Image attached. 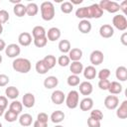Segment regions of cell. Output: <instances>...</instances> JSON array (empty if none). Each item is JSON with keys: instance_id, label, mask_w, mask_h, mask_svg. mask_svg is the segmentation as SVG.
Returning a JSON list of instances; mask_svg holds the SVG:
<instances>
[{"instance_id": "26", "label": "cell", "mask_w": 127, "mask_h": 127, "mask_svg": "<svg viewBox=\"0 0 127 127\" xmlns=\"http://www.w3.org/2000/svg\"><path fill=\"white\" fill-rule=\"evenodd\" d=\"M64 117H65V115H64V111H62V110H56V111H54L51 114V117L50 118H51V120H52L53 123L59 124V123H61V122L64 121Z\"/></svg>"}, {"instance_id": "34", "label": "cell", "mask_w": 127, "mask_h": 127, "mask_svg": "<svg viewBox=\"0 0 127 127\" xmlns=\"http://www.w3.org/2000/svg\"><path fill=\"white\" fill-rule=\"evenodd\" d=\"M43 62L45 63V64L47 65V67H48L49 69H51V68H53V67L56 65V64H57V59H56V57L53 56V55H48V56H46V57L43 59Z\"/></svg>"}, {"instance_id": "3", "label": "cell", "mask_w": 127, "mask_h": 127, "mask_svg": "<svg viewBox=\"0 0 127 127\" xmlns=\"http://www.w3.org/2000/svg\"><path fill=\"white\" fill-rule=\"evenodd\" d=\"M65 104L67 106V108L69 109H74L78 106L79 103V93L76 90H70L66 96H65Z\"/></svg>"}, {"instance_id": "54", "label": "cell", "mask_w": 127, "mask_h": 127, "mask_svg": "<svg viewBox=\"0 0 127 127\" xmlns=\"http://www.w3.org/2000/svg\"><path fill=\"white\" fill-rule=\"evenodd\" d=\"M10 2H11V3H13V4H15V5H16V4H19V3H21V0H16V1H15V0H11V1H10Z\"/></svg>"}, {"instance_id": "16", "label": "cell", "mask_w": 127, "mask_h": 127, "mask_svg": "<svg viewBox=\"0 0 127 127\" xmlns=\"http://www.w3.org/2000/svg\"><path fill=\"white\" fill-rule=\"evenodd\" d=\"M58 84H59V79L57 76H54V75H50V76L46 77L44 80V86L47 89H53V88L57 87Z\"/></svg>"}, {"instance_id": "10", "label": "cell", "mask_w": 127, "mask_h": 127, "mask_svg": "<svg viewBox=\"0 0 127 127\" xmlns=\"http://www.w3.org/2000/svg\"><path fill=\"white\" fill-rule=\"evenodd\" d=\"M99 35L104 39H109L114 35V28L109 24H103L99 28Z\"/></svg>"}, {"instance_id": "2", "label": "cell", "mask_w": 127, "mask_h": 127, "mask_svg": "<svg viewBox=\"0 0 127 127\" xmlns=\"http://www.w3.org/2000/svg\"><path fill=\"white\" fill-rule=\"evenodd\" d=\"M12 67L15 71H18L20 73H28L31 70L32 64L28 59L16 58L12 63Z\"/></svg>"}, {"instance_id": "33", "label": "cell", "mask_w": 127, "mask_h": 127, "mask_svg": "<svg viewBox=\"0 0 127 127\" xmlns=\"http://www.w3.org/2000/svg\"><path fill=\"white\" fill-rule=\"evenodd\" d=\"M9 110H11L12 112H14L16 114H20L22 112V110H23L22 102H20L18 100H13L9 105Z\"/></svg>"}, {"instance_id": "7", "label": "cell", "mask_w": 127, "mask_h": 127, "mask_svg": "<svg viewBox=\"0 0 127 127\" xmlns=\"http://www.w3.org/2000/svg\"><path fill=\"white\" fill-rule=\"evenodd\" d=\"M119 105V98L117 95H107L104 99V106L109 110H114Z\"/></svg>"}, {"instance_id": "40", "label": "cell", "mask_w": 127, "mask_h": 127, "mask_svg": "<svg viewBox=\"0 0 127 127\" xmlns=\"http://www.w3.org/2000/svg\"><path fill=\"white\" fill-rule=\"evenodd\" d=\"M34 41V45L37 48H44L47 44H48V39L47 37H42V38H37V39H33Z\"/></svg>"}, {"instance_id": "56", "label": "cell", "mask_w": 127, "mask_h": 127, "mask_svg": "<svg viewBox=\"0 0 127 127\" xmlns=\"http://www.w3.org/2000/svg\"><path fill=\"white\" fill-rule=\"evenodd\" d=\"M4 111H5L4 109H2V108H0V117H1V116H2L3 114H4Z\"/></svg>"}, {"instance_id": "36", "label": "cell", "mask_w": 127, "mask_h": 127, "mask_svg": "<svg viewBox=\"0 0 127 127\" xmlns=\"http://www.w3.org/2000/svg\"><path fill=\"white\" fill-rule=\"evenodd\" d=\"M72 10H73V5L69 1H65L61 4V11L64 14H69L72 12Z\"/></svg>"}, {"instance_id": "20", "label": "cell", "mask_w": 127, "mask_h": 127, "mask_svg": "<svg viewBox=\"0 0 127 127\" xmlns=\"http://www.w3.org/2000/svg\"><path fill=\"white\" fill-rule=\"evenodd\" d=\"M68 58L71 62H78L82 58V51L79 48H72L68 52Z\"/></svg>"}, {"instance_id": "30", "label": "cell", "mask_w": 127, "mask_h": 127, "mask_svg": "<svg viewBox=\"0 0 127 127\" xmlns=\"http://www.w3.org/2000/svg\"><path fill=\"white\" fill-rule=\"evenodd\" d=\"M47 31L43 26H35L32 30V36L33 39H37V38H42V37H46Z\"/></svg>"}, {"instance_id": "6", "label": "cell", "mask_w": 127, "mask_h": 127, "mask_svg": "<svg viewBox=\"0 0 127 127\" xmlns=\"http://www.w3.org/2000/svg\"><path fill=\"white\" fill-rule=\"evenodd\" d=\"M89 61L91 63V64L94 65H99L103 63L104 61V55L101 51L99 50H94L91 52V54L89 55Z\"/></svg>"}, {"instance_id": "46", "label": "cell", "mask_w": 127, "mask_h": 127, "mask_svg": "<svg viewBox=\"0 0 127 127\" xmlns=\"http://www.w3.org/2000/svg\"><path fill=\"white\" fill-rule=\"evenodd\" d=\"M10 81V78L8 75L4 74V73H1L0 74V87H3V86H6Z\"/></svg>"}, {"instance_id": "12", "label": "cell", "mask_w": 127, "mask_h": 127, "mask_svg": "<svg viewBox=\"0 0 127 127\" xmlns=\"http://www.w3.org/2000/svg\"><path fill=\"white\" fill-rule=\"evenodd\" d=\"M62 36V32L59 28L57 27H52L48 30L47 34H46V37L49 41L51 42H55V41H58Z\"/></svg>"}, {"instance_id": "29", "label": "cell", "mask_w": 127, "mask_h": 127, "mask_svg": "<svg viewBox=\"0 0 127 127\" xmlns=\"http://www.w3.org/2000/svg\"><path fill=\"white\" fill-rule=\"evenodd\" d=\"M38 12H39V6L36 3L31 2V3H28L26 5V14L28 16L34 17L38 14Z\"/></svg>"}, {"instance_id": "45", "label": "cell", "mask_w": 127, "mask_h": 127, "mask_svg": "<svg viewBox=\"0 0 127 127\" xmlns=\"http://www.w3.org/2000/svg\"><path fill=\"white\" fill-rule=\"evenodd\" d=\"M87 126L88 127H100L101 126V123H100V121L89 117L87 119Z\"/></svg>"}, {"instance_id": "13", "label": "cell", "mask_w": 127, "mask_h": 127, "mask_svg": "<svg viewBox=\"0 0 127 127\" xmlns=\"http://www.w3.org/2000/svg\"><path fill=\"white\" fill-rule=\"evenodd\" d=\"M78 89L82 95H89L93 91V86H92L90 81L85 80V81H82L78 84Z\"/></svg>"}, {"instance_id": "27", "label": "cell", "mask_w": 127, "mask_h": 127, "mask_svg": "<svg viewBox=\"0 0 127 127\" xmlns=\"http://www.w3.org/2000/svg\"><path fill=\"white\" fill-rule=\"evenodd\" d=\"M58 48H59L60 52H62L64 55H65V54H68V52L70 51L71 45H70V42H69L68 40L64 39V40H61V41L59 42Z\"/></svg>"}, {"instance_id": "41", "label": "cell", "mask_w": 127, "mask_h": 127, "mask_svg": "<svg viewBox=\"0 0 127 127\" xmlns=\"http://www.w3.org/2000/svg\"><path fill=\"white\" fill-rule=\"evenodd\" d=\"M89 117H91L93 119H96L98 121H101L103 119V113L99 109H93V110L90 111V116Z\"/></svg>"}, {"instance_id": "37", "label": "cell", "mask_w": 127, "mask_h": 127, "mask_svg": "<svg viewBox=\"0 0 127 127\" xmlns=\"http://www.w3.org/2000/svg\"><path fill=\"white\" fill-rule=\"evenodd\" d=\"M66 82L69 86H77L79 83H80V78L78 75H75V74H70L67 79H66Z\"/></svg>"}, {"instance_id": "59", "label": "cell", "mask_w": 127, "mask_h": 127, "mask_svg": "<svg viewBox=\"0 0 127 127\" xmlns=\"http://www.w3.org/2000/svg\"><path fill=\"white\" fill-rule=\"evenodd\" d=\"M0 127H2V123L1 122H0Z\"/></svg>"}, {"instance_id": "21", "label": "cell", "mask_w": 127, "mask_h": 127, "mask_svg": "<svg viewBox=\"0 0 127 127\" xmlns=\"http://www.w3.org/2000/svg\"><path fill=\"white\" fill-rule=\"evenodd\" d=\"M69 70L71 71V74L78 75L83 71V64L80 63V61L71 62V64H69Z\"/></svg>"}, {"instance_id": "39", "label": "cell", "mask_w": 127, "mask_h": 127, "mask_svg": "<svg viewBox=\"0 0 127 127\" xmlns=\"http://www.w3.org/2000/svg\"><path fill=\"white\" fill-rule=\"evenodd\" d=\"M57 63L61 65V66H67V65H69V64H70V60H69V58H68V56H66V55H63V56H61L58 60H57Z\"/></svg>"}, {"instance_id": "24", "label": "cell", "mask_w": 127, "mask_h": 127, "mask_svg": "<svg viewBox=\"0 0 127 127\" xmlns=\"http://www.w3.org/2000/svg\"><path fill=\"white\" fill-rule=\"evenodd\" d=\"M122 84L119 81H110V85L108 88V91L110 92V94L112 95H116V94H120L122 92Z\"/></svg>"}, {"instance_id": "17", "label": "cell", "mask_w": 127, "mask_h": 127, "mask_svg": "<svg viewBox=\"0 0 127 127\" xmlns=\"http://www.w3.org/2000/svg\"><path fill=\"white\" fill-rule=\"evenodd\" d=\"M77 29L81 34H88L92 29V25L89 22V20H81L78 23Z\"/></svg>"}, {"instance_id": "47", "label": "cell", "mask_w": 127, "mask_h": 127, "mask_svg": "<svg viewBox=\"0 0 127 127\" xmlns=\"http://www.w3.org/2000/svg\"><path fill=\"white\" fill-rule=\"evenodd\" d=\"M37 120L39 121H42V122H45V123H48V120H49V116L47 113L45 112H40L37 116Z\"/></svg>"}, {"instance_id": "48", "label": "cell", "mask_w": 127, "mask_h": 127, "mask_svg": "<svg viewBox=\"0 0 127 127\" xmlns=\"http://www.w3.org/2000/svg\"><path fill=\"white\" fill-rule=\"evenodd\" d=\"M8 106V98L6 96H3V95H0V108L2 109H6Z\"/></svg>"}, {"instance_id": "15", "label": "cell", "mask_w": 127, "mask_h": 127, "mask_svg": "<svg viewBox=\"0 0 127 127\" xmlns=\"http://www.w3.org/2000/svg\"><path fill=\"white\" fill-rule=\"evenodd\" d=\"M64 99H65V94L62 90H55V91H53V93L51 95L52 102L57 104V105H60V104L64 103Z\"/></svg>"}, {"instance_id": "53", "label": "cell", "mask_w": 127, "mask_h": 127, "mask_svg": "<svg viewBox=\"0 0 127 127\" xmlns=\"http://www.w3.org/2000/svg\"><path fill=\"white\" fill-rule=\"evenodd\" d=\"M72 5H74V4H81L82 3V0H79V1H71L70 2Z\"/></svg>"}, {"instance_id": "55", "label": "cell", "mask_w": 127, "mask_h": 127, "mask_svg": "<svg viewBox=\"0 0 127 127\" xmlns=\"http://www.w3.org/2000/svg\"><path fill=\"white\" fill-rule=\"evenodd\" d=\"M3 33V24L0 23V35Z\"/></svg>"}, {"instance_id": "35", "label": "cell", "mask_w": 127, "mask_h": 127, "mask_svg": "<svg viewBox=\"0 0 127 127\" xmlns=\"http://www.w3.org/2000/svg\"><path fill=\"white\" fill-rule=\"evenodd\" d=\"M35 68H36V71L39 73V74H46L50 69L47 67V65L45 64V63L43 62V60H40L36 63V65H35Z\"/></svg>"}, {"instance_id": "19", "label": "cell", "mask_w": 127, "mask_h": 127, "mask_svg": "<svg viewBox=\"0 0 127 127\" xmlns=\"http://www.w3.org/2000/svg\"><path fill=\"white\" fill-rule=\"evenodd\" d=\"M116 116L120 119H126L127 118V100L122 101L120 105L116 108Z\"/></svg>"}, {"instance_id": "8", "label": "cell", "mask_w": 127, "mask_h": 127, "mask_svg": "<svg viewBox=\"0 0 127 127\" xmlns=\"http://www.w3.org/2000/svg\"><path fill=\"white\" fill-rule=\"evenodd\" d=\"M21 53V48L17 44H10L5 48V54L8 58H17Z\"/></svg>"}, {"instance_id": "1", "label": "cell", "mask_w": 127, "mask_h": 127, "mask_svg": "<svg viewBox=\"0 0 127 127\" xmlns=\"http://www.w3.org/2000/svg\"><path fill=\"white\" fill-rule=\"evenodd\" d=\"M41 16L44 21H52L56 15V9L51 1H45L40 6Z\"/></svg>"}, {"instance_id": "58", "label": "cell", "mask_w": 127, "mask_h": 127, "mask_svg": "<svg viewBox=\"0 0 127 127\" xmlns=\"http://www.w3.org/2000/svg\"><path fill=\"white\" fill-rule=\"evenodd\" d=\"M55 127H64V126H62V125H56Z\"/></svg>"}, {"instance_id": "38", "label": "cell", "mask_w": 127, "mask_h": 127, "mask_svg": "<svg viewBox=\"0 0 127 127\" xmlns=\"http://www.w3.org/2000/svg\"><path fill=\"white\" fill-rule=\"evenodd\" d=\"M4 119L7 121V122H15L17 119H18V114L12 112L11 110L8 109V111H5L4 113Z\"/></svg>"}, {"instance_id": "22", "label": "cell", "mask_w": 127, "mask_h": 127, "mask_svg": "<svg viewBox=\"0 0 127 127\" xmlns=\"http://www.w3.org/2000/svg\"><path fill=\"white\" fill-rule=\"evenodd\" d=\"M96 71L97 70L95 69V67L93 65H87L86 67L83 68L82 73H83L84 78H86V79H93L97 75V72Z\"/></svg>"}, {"instance_id": "49", "label": "cell", "mask_w": 127, "mask_h": 127, "mask_svg": "<svg viewBox=\"0 0 127 127\" xmlns=\"http://www.w3.org/2000/svg\"><path fill=\"white\" fill-rule=\"evenodd\" d=\"M126 8H127V1H123L119 4V10H121L123 12V15L125 16L126 14Z\"/></svg>"}, {"instance_id": "5", "label": "cell", "mask_w": 127, "mask_h": 127, "mask_svg": "<svg viewBox=\"0 0 127 127\" xmlns=\"http://www.w3.org/2000/svg\"><path fill=\"white\" fill-rule=\"evenodd\" d=\"M113 27L119 31H125L127 29V19L123 14H117L112 19Z\"/></svg>"}, {"instance_id": "11", "label": "cell", "mask_w": 127, "mask_h": 127, "mask_svg": "<svg viewBox=\"0 0 127 127\" xmlns=\"http://www.w3.org/2000/svg\"><path fill=\"white\" fill-rule=\"evenodd\" d=\"M36 103V97L32 92H27L23 95L22 104L26 108H32Z\"/></svg>"}, {"instance_id": "31", "label": "cell", "mask_w": 127, "mask_h": 127, "mask_svg": "<svg viewBox=\"0 0 127 127\" xmlns=\"http://www.w3.org/2000/svg\"><path fill=\"white\" fill-rule=\"evenodd\" d=\"M13 12H14V14H15L17 17H19V18L24 17V16L26 15V5H24V4H22V3L16 4V5L14 6V8H13Z\"/></svg>"}, {"instance_id": "50", "label": "cell", "mask_w": 127, "mask_h": 127, "mask_svg": "<svg viewBox=\"0 0 127 127\" xmlns=\"http://www.w3.org/2000/svg\"><path fill=\"white\" fill-rule=\"evenodd\" d=\"M120 42L123 46H127V33L124 32L120 37Z\"/></svg>"}, {"instance_id": "25", "label": "cell", "mask_w": 127, "mask_h": 127, "mask_svg": "<svg viewBox=\"0 0 127 127\" xmlns=\"http://www.w3.org/2000/svg\"><path fill=\"white\" fill-rule=\"evenodd\" d=\"M5 94H6V97L9 98V99H12V100H15L19 94H20V91L19 89L16 87V86H8L6 87L5 89Z\"/></svg>"}, {"instance_id": "51", "label": "cell", "mask_w": 127, "mask_h": 127, "mask_svg": "<svg viewBox=\"0 0 127 127\" xmlns=\"http://www.w3.org/2000/svg\"><path fill=\"white\" fill-rule=\"evenodd\" d=\"M34 127H48V123H45V122L36 120L34 122Z\"/></svg>"}, {"instance_id": "52", "label": "cell", "mask_w": 127, "mask_h": 127, "mask_svg": "<svg viewBox=\"0 0 127 127\" xmlns=\"http://www.w3.org/2000/svg\"><path fill=\"white\" fill-rule=\"evenodd\" d=\"M5 48H6V43H5V41L2 40V39H0V52L4 51Z\"/></svg>"}, {"instance_id": "43", "label": "cell", "mask_w": 127, "mask_h": 127, "mask_svg": "<svg viewBox=\"0 0 127 127\" xmlns=\"http://www.w3.org/2000/svg\"><path fill=\"white\" fill-rule=\"evenodd\" d=\"M110 85V81L108 79H99L98 81V87L101 90H108Z\"/></svg>"}, {"instance_id": "42", "label": "cell", "mask_w": 127, "mask_h": 127, "mask_svg": "<svg viewBox=\"0 0 127 127\" xmlns=\"http://www.w3.org/2000/svg\"><path fill=\"white\" fill-rule=\"evenodd\" d=\"M110 69L108 68H102L98 71L97 73V76L99 79H108V77L110 76Z\"/></svg>"}, {"instance_id": "44", "label": "cell", "mask_w": 127, "mask_h": 127, "mask_svg": "<svg viewBox=\"0 0 127 127\" xmlns=\"http://www.w3.org/2000/svg\"><path fill=\"white\" fill-rule=\"evenodd\" d=\"M9 17H10V16H9L8 11H6V10H4V9L0 10V23H1V24H5L6 22H8Z\"/></svg>"}, {"instance_id": "57", "label": "cell", "mask_w": 127, "mask_h": 127, "mask_svg": "<svg viewBox=\"0 0 127 127\" xmlns=\"http://www.w3.org/2000/svg\"><path fill=\"white\" fill-rule=\"evenodd\" d=\"M2 60H3V59H2V56H1V54H0V64L2 63Z\"/></svg>"}, {"instance_id": "18", "label": "cell", "mask_w": 127, "mask_h": 127, "mask_svg": "<svg viewBox=\"0 0 127 127\" xmlns=\"http://www.w3.org/2000/svg\"><path fill=\"white\" fill-rule=\"evenodd\" d=\"M78 104H79V108L82 111H89L93 107V99L87 96V97H84L83 99H81V101Z\"/></svg>"}, {"instance_id": "9", "label": "cell", "mask_w": 127, "mask_h": 127, "mask_svg": "<svg viewBox=\"0 0 127 127\" xmlns=\"http://www.w3.org/2000/svg\"><path fill=\"white\" fill-rule=\"evenodd\" d=\"M88 8V14H89V19L94 18V19H99L101 18V16L103 15V10L99 7V5L97 3L91 4L90 6L87 7Z\"/></svg>"}, {"instance_id": "23", "label": "cell", "mask_w": 127, "mask_h": 127, "mask_svg": "<svg viewBox=\"0 0 127 127\" xmlns=\"http://www.w3.org/2000/svg\"><path fill=\"white\" fill-rule=\"evenodd\" d=\"M115 76L119 81L127 80V68L124 65H120L115 70Z\"/></svg>"}, {"instance_id": "14", "label": "cell", "mask_w": 127, "mask_h": 127, "mask_svg": "<svg viewBox=\"0 0 127 127\" xmlns=\"http://www.w3.org/2000/svg\"><path fill=\"white\" fill-rule=\"evenodd\" d=\"M18 43L22 47H28L32 43V35L28 32H23L18 37Z\"/></svg>"}, {"instance_id": "28", "label": "cell", "mask_w": 127, "mask_h": 127, "mask_svg": "<svg viewBox=\"0 0 127 127\" xmlns=\"http://www.w3.org/2000/svg\"><path fill=\"white\" fill-rule=\"evenodd\" d=\"M18 120H19L20 125H22L24 127H29L33 122V117L29 113H24L18 118Z\"/></svg>"}, {"instance_id": "32", "label": "cell", "mask_w": 127, "mask_h": 127, "mask_svg": "<svg viewBox=\"0 0 127 127\" xmlns=\"http://www.w3.org/2000/svg\"><path fill=\"white\" fill-rule=\"evenodd\" d=\"M75 16L81 20H88L89 14H88V8L87 7H80L77 8L75 11Z\"/></svg>"}, {"instance_id": "4", "label": "cell", "mask_w": 127, "mask_h": 127, "mask_svg": "<svg viewBox=\"0 0 127 127\" xmlns=\"http://www.w3.org/2000/svg\"><path fill=\"white\" fill-rule=\"evenodd\" d=\"M99 7L104 11H107L108 13H117L119 11V3L115 1L110 0H101L98 3Z\"/></svg>"}]
</instances>
